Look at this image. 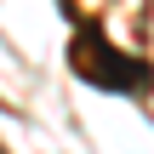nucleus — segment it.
I'll use <instances>...</instances> for the list:
<instances>
[{
	"instance_id": "obj_1",
	"label": "nucleus",
	"mask_w": 154,
	"mask_h": 154,
	"mask_svg": "<svg viewBox=\"0 0 154 154\" xmlns=\"http://www.w3.org/2000/svg\"><path fill=\"white\" fill-rule=\"evenodd\" d=\"M86 40V34H80ZM74 57H97V63H80L97 86H109V91H137V80H143V63H131V57H114L103 40H97V29H91V40L86 46H74Z\"/></svg>"
},
{
	"instance_id": "obj_2",
	"label": "nucleus",
	"mask_w": 154,
	"mask_h": 154,
	"mask_svg": "<svg viewBox=\"0 0 154 154\" xmlns=\"http://www.w3.org/2000/svg\"><path fill=\"white\" fill-rule=\"evenodd\" d=\"M0 154H6V149H0Z\"/></svg>"
}]
</instances>
